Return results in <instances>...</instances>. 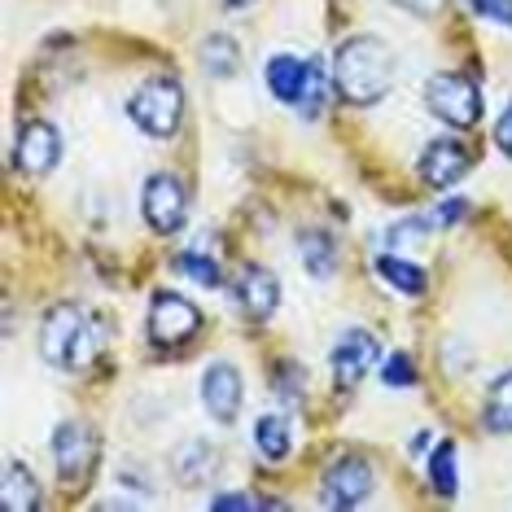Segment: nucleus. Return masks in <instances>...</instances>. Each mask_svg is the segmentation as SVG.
<instances>
[{
  "mask_svg": "<svg viewBox=\"0 0 512 512\" xmlns=\"http://www.w3.org/2000/svg\"><path fill=\"white\" fill-rule=\"evenodd\" d=\"M381 381L394 390H407V386H416V368H412V359L407 355H390L386 359V368H381Z\"/></svg>",
  "mask_w": 512,
  "mask_h": 512,
  "instance_id": "b1692460",
  "label": "nucleus"
},
{
  "mask_svg": "<svg viewBox=\"0 0 512 512\" xmlns=\"http://www.w3.org/2000/svg\"><path fill=\"white\" fill-rule=\"evenodd\" d=\"M127 114H132V123L141 127L145 136H154V141H171V136L180 132V123H184V88H180V79H167V75L145 79V84L127 97Z\"/></svg>",
  "mask_w": 512,
  "mask_h": 512,
  "instance_id": "7ed1b4c3",
  "label": "nucleus"
},
{
  "mask_svg": "<svg viewBox=\"0 0 512 512\" xmlns=\"http://www.w3.org/2000/svg\"><path fill=\"white\" fill-rule=\"evenodd\" d=\"M495 145H499V154L512 158V106L495 119Z\"/></svg>",
  "mask_w": 512,
  "mask_h": 512,
  "instance_id": "bb28decb",
  "label": "nucleus"
},
{
  "mask_svg": "<svg viewBox=\"0 0 512 512\" xmlns=\"http://www.w3.org/2000/svg\"><path fill=\"white\" fill-rule=\"evenodd\" d=\"M399 9H407V14H416V18H438L442 9H447V0H394Z\"/></svg>",
  "mask_w": 512,
  "mask_h": 512,
  "instance_id": "a878e982",
  "label": "nucleus"
},
{
  "mask_svg": "<svg viewBox=\"0 0 512 512\" xmlns=\"http://www.w3.org/2000/svg\"><path fill=\"white\" fill-rule=\"evenodd\" d=\"M0 504L9 512H36L40 508V486L36 473L22 460H5V482H0Z\"/></svg>",
  "mask_w": 512,
  "mask_h": 512,
  "instance_id": "2eb2a0df",
  "label": "nucleus"
},
{
  "mask_svg": "<svg viewBox=\"0 0 512 512\" xmlns=\"http://www.w3.org/2000/svg\"><path fill=\"white\" fill-rule=\"evenodd\" d=\"M307 75H311V66L302 62V57L294 53H276V57H267V92H272L276 101H285V106H298L302 101V88H307Z\"/></svg>",
  "mask_w": 512,
  "mask_h": 512,
  "instance_id": "4468645a",
  "label": "nucleus"
},
{
  "mask_svg": "<svg viewBox=\"0 0 512 512\" xmlns=\"http://www.w3.org/2000/svg\"><path fill=\"white\" fill-rule=\"evenodd\" d=\"M482 425L491 434H512V372H499L486 390V403H482Z\"/></svg>",
  "mask_w": 512,
  "mask_h": 512,
  "instance_id": "a211bd4d",
  "label": "nucleus"
},
{
  "mask_svg": "<svg viewBox=\"0 0 512 512\" xmlns=\"http://www.w3.org/2000/svg\"><path fill=\"white\" fill-rule=\"evenodd\" d=\"M298 254H302V267H307L316 281H329L333 267H337V246L329 232H302L298 237Z\"/></svg>",
  "mask_w": 512,
  "mask_h": 512,
  "instance_id": "aec40b11",
  "label": "nucleus"
},
{
  "mask_svg": "<svg viewBox=\"0 0 512 512\" xmlns=\"http://www.w3.org/2000/svg\"><path fill=\"white\" fill-rule=\"evenodd\" d=\"M145 329H149V342L154 346H180V342H189V337L202 329V311H197L189 298L162 289V294H154V307H149Z\"/></svg>",
  "mask_w": 512,
  "mask_h": 512,
  "instance_id": "423d86ee",
  "label": "nucleus"
},
{
  "mask_svg": "<svg viewBox=\"0 0 512 512\" xmlns=\"http://www.w3.org/2000/svg\"><path fill=\"white\" fill-rule=\"evenodd\" d=\"M425 442H429V434H416V438H412V447H407V451L416 456V451H425Z\"/></svg>",
  "mask_w": 512,
  "mask_h": 512,
  "instance_id": "c85d7f7f",
  "label": "nucleus"
},
{
  "mask_svg": "<svg viewBox=\"0 0 512 512\" xmlns=\"http://www.w3.org/2000/svg\"><path fill=\"white\" fill-rule=\"evenodd\" d=\"M57 162H62V136H57V127L44 119L22 123L18 145H14V167L22 176H49Z\"/></svg>",
  "mask_w": 512,
  "mask_h": 512,
  "instance_id": "6e6552de",
  "label": "nucleus"
},
{
  "mask_svg": "<svg viewBox=\"0 0 512 512\" xmlns=\"http://www.w3.org/2000/svg\"><path fill=\"white\" fill-rule=\"evenodd\" d=\"M460 215H464V202H460V197H451V202H447V206H442V211H438V219H442V224H456Z\"/></svg>",
  "mask_w": 512,
  "mask_h": 512,
  "instance_id": "cd10ccee",
  "label": "nucleus"
},
{
  "mask_svg": "<svg viewBox=\"0 0 512 512\" xmlns=\"http://www.w3.org/2000/svg\"><path fill=\"white\" fill-rule=\"evenodd\" d=\"M246 5H254V0H228V9H246Z\"/></svg>",
  "mask_w": 512,
  "mask_h": 512,
  "instance_id": "c756f323",
  "label": "nucleus"
},
{
  "mask_svg": "<svg viewBox=\"0 0 512 512\" xmlns=\"http://www.w3.org/2000/svg\"><path fill=\"white\" fill-rule=\"evenodd\" d=\"M176 267H180L184 276H193L197 285H206V289H215L219 281H224V276H219V263H215V259H202V254H193V250L180 254Z\"/></svg>",
  "mask_w": 512,
  "mask_h": 512,
  "instance_id": "5701e85b",
  "label": "nucleus"
},
{
  "mask_svg": "<svg viewBox=\"0 0 512 512\" xmlns=\"http://www.w3.org/2000/svg\"><path fill=\"white\" fill-rule=\"evenodd\" d=\"M241 399H246V381H241V372L232 364H206L202 372V407L211 412V421L219 425H232L241 412Z\"/></svg>",
  "mask_w": 512,
  "mask_h": 512,
  "instance_id": "1a4fd4ad",
  "label": "nucleus"
},
{
  "mask_svg": "<svg viewBox=\"0 0 512 512\" xmlns=\"http://www.w3.org/2000/svg\"><path fill=\"white\" fill-rule=\"evenodd\" d=\"M254 442H259V456L272 460V464L289 460V451H294V434H289V421L281 412L263 416V421L254 425Z\"/></svg>",
  "mask_w": 512,
  "mask_h": 512,
  "instance_id": "6ab92c4d",
  "label": "nucleus"
},
{
  "mask_svg": "<svg viewBox=\"0 0 512 512\" xmlns=\"http://www.w3.org/2000/svg\"><path fill=\"white\" fill-rule=\"evenodd\" d=\"M232 294H237L241 316H250V320H267V316H276V307H281V281H276V276L267 272V267H259V263L241 267Z\"/></svg>",
  "mask_w": 512,
  "mask_h": 512,
  "instance_id": "ddd939ff",
  "label": "nucleus"
},
{
  "mask_svg": "<svg viewBox=\"0 0 512 512\" xmlns=\"http://www.w3.org/2000/svg\"><path fill=\"white\" fill-rule=\"evenodd\" d=\"M40 355L62 372H84L92 364V355H97V342H92L84 311L71 307V302L53 307L40 324Z\"/></svg>",
  "mask_w": 512,
  "mask_h": 512,
  "instance_id": "f03ea898",
  "label": "nucleus"
},
{
  "mask_svg": "<svg viewBox=\"0 0 512 512\" xmlns=\"http://www.w3.org/2000/svg\"><path fill=\"white\" fill-rule=\"evenodd\" d=\"M53 460H57V473H62L66 482H84V477L92 473V464H97V438H92V429L84 421L57 425Z\"/></svg>",
  "mask_w": 512,
  "mask_h": 512,
  "instance_id": "9d476101",
  "label": "nucleus"
},
{
  "mask_svg": "<svg viewBox=\"0 0 512 512\" xmlns=\"http://www.w3.org/2000/svg\"><path fill=\"white\" fill-rule=\"evenodd\" d=\"M381 359V342L368 329H346L333 346V377L337 386H359Z\"/></svg>",
  "mask_w": 512,
  "mask_h": 512,
  "instance_id": "9b49d317",
  "label": "nucleus"
},
{
  "mask_svg": "<svg viewBox=\"0 0 512 512\" xmlns=\"http://www.w3.org/2000/svg\"><path fill=\"white\" fill-rule=\"evenodd\" d=\"M469 167H473L469 149H464L460 141H451V136L429 141L421 149V162H416V171H421V180L429 184V189H451V184H460L464 176H469Z\"/></svg>",
  "mask_w": 512,
  "mask_h": 512,
  "instance_id": "f8f14e48",
  "label": "nucleus"
},
{
  "mask_svg": "<svg viewBox=\"0 0 512 512\" xmlns=\"http://www.w3.org/2000/svg\"><path fill=\"white\" fill-rule=\"evenodd\" d=\"M372 482H377V473H372V464L364 456H337L329 469H324V482H320V499L329 508H355L364 504L372 495Z\"/></svg>",
  "mask_w": 512,
  "mask_h": 512,
  "instance_id": "0eeeda50",
  "label": "nucleus"
},
{
  "mask_svg": "<svg viewBox=\"0 0 512 512\" xmlns=\"http://www.w3.org/2000/svg\"><path fill=\"white\" fill-rule=\"evenodd\" d=\"M202 71L211 79H232L241 71V49L232 36H206L202 44Z\"/></svg>",
  "mask_w": 512,
  "mask_h": 512,
  "instance_id": "412c9836",
  "label": "nucleus"
},
{
  "mask_svg": "<svg viewBox=\"0 0 512 512\" xmlns=\"http://www.w3.org/2000/svg\"><path fill=\"white\" fill-rule=\"evenodd\" d=\"M425 106L438 123L456 127V132H469V127H477V119H482V88L460 71H438V75H429V84H425Z\"/></svg>",
  "mask_w": 512,
  "mask_h": 512,
  "instance_id": "20e7f679",
  "label": "nucleus"
},
{
  "mask_svg": "<svg viewBox=\"0 0 512 512\" xmlns=\"http://www.w3.org/2000/svg\"><path fill=\"white\" fill-rule=\"evenodd\" d=\"M141 215H145L149 228L162 232V237H171V232L184 228V219H189V193H184V184L171 176V171H158V176L145 180Z\"/></svg>",
  "mask_w": 512,
  "mask_h": 512,
  "instance_id": "39448f33",
  "label": "nucleus"
},
{
  "mask_svg": "<svg viewBox=\"0 0 512 512\" xmlns=\"http://www.w3.org/2000/svg\"><path fill=\"white\" fill-rule=\"evenodd\" d=\"M473 9L482 14L486 22H499V27L512 31V0H473Z\"/></svg>",
  "mask_w": 512,
  "mask_h": 512,
  "instance_id": "393cba45",
  "label": "nucleus"
},
{
  "mask_svg": "<svg viewBox=\"0 0 512 512\" xmlns=\"http://www.w3.org/2000/svg\"><path fill=\"white\" fill-rule=\"evenodd\" d=\"M215 473H219V451L211 442H184L180 456H176L180 486H202V482H211Z\"/></svg>",
  "mask_w": 512,
  "mask_h": 512,
  "instance_id": "dca6fc26",
  "label": "nucleus"
},
{
  "mask_svg": "<svg viewBox=\"0 0 512 512\" xmlns=\"http://www.w3.org/2000/svg\"><path fill=\"white\" fill-rule=\"evenodd\" d=\"M394 53L377 36H351L337 44L333 53V88L351 106H377L394 88Z\"/></svg>",
  "mask_w": 512,
  "mask_h": 512,
  "instance_id": "f257e3e1",
  "label": "nucleus"
},
{
  "mask_svg": "<svg viewBox=\"0 0 512 512\" xmlns=\"http://www.w3.org/2000/svg\"><path fill=\"white\" fill-rule=\"evenodd\" d=\"M372 272H377L386 285L399 289V294H407V298H421L425 289H429V281H425V267L407 263V259H399V254H377Z\"/></svg>",
  "mask_w": 512,
  "mask_h": 512,
  "instance_id": "f3484780",
  "label": "nucleus"
},
{
  "mask_svg": "<svg viewBox=\"0 0 512 512\" xmlns=\"http://www.w3.org/2000/svg\"><path fill=\"white\" fill-rule=\"evenodd\" d=\"M456 442H438L434 447V456H429V486H434V495H442V499H451L456 495Z\"/></svg>",
  "mask_w": 512,
  "mask_h": 512,
  "instance_id": "4be33fe9",
  "label": "nucleus"
}]
</instances>
